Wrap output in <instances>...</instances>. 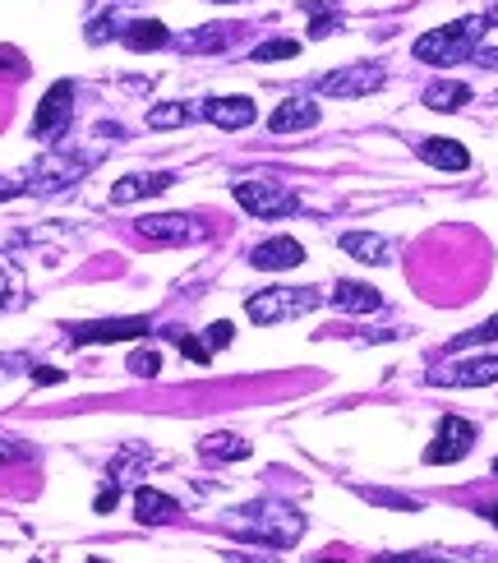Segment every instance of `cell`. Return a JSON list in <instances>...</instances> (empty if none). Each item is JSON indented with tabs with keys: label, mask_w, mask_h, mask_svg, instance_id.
<instances>
[{
	"label": "cell",
	"mask_w": 498,
	"mask_h": 563,
	"mask_svg": "<svg viewBox=\"0 0 498 563\" xmlns=\"http://www.w3.org/2000/svg\"><path fill=\"white\" fill-rule=\"evenodd\" d=\"M231 517V531L249 545H268V550H291L300 536H305V517L291 504H277V499H259V504L236 508Z\"/></svg>",
	"instance_id": "cell-1"
},
{
	"label": "cell",
	"mask_w": 498,
	"mask_h": 563,
	"mask_svg": "<svg viewBox=\"0 0 498 563\" xmlns=\"http://www.w3.org/2000/svg\"><path fill=\"white\" fill-rule=\"evenodd\" d=\"M489 33V19L485 14H466L457 24H443L434 33H425L415 42V60L420 65H462L480 51V37Z\"/></svg>",
	"instance_id": "cell-2"
},
{
	"label": "cell",
	"mask_w": 498,
	"mask_h": 563,
	"mask_svg": "<svg viewBox=\"0 0 498 563\" xmlns=\"http://www.w3.org/2000/svg\"><path fill=\"white\" fill-rule=\"evenodd\" d=\"M102 162V153H74V148H47V153L37 157L33 167H28L24 176V190L33 194H60L70 190V185H79L88 171Z\"/></svg>",
	"instance_id": "cell-3"
},
{
	"label": "cell",
	"mask_w": 498,
	"mask_h": 563,
	"mask_svg": "<svg viewBox=\"0 0 498 563\" xmlns=\"http://www.w3.org/2000/svg\"><path fill=\"white\" fill-rule=\"evenodd\" d=\"M319 305H323L319 287H268L245 300V314L254 324H286V319H300V314L319 310Z\"/></svg>",
	"instance_id": "cell-4"
},
{
	"label": "cell",
	"mask_w": 498,
	"mask_h": 563,
	"mask_svg": "<svg viewBox=\"0 0 498 563\" xmlns=\"http://www.w3.org/2000/svg\"><path fill=\"white\" fill-rule=\"evenodd\" d=\"M236 204L259 222H277V217H291L300 208L296 190H286L277 180H240L236 185Z\"/></svg>",
	"instance_id": "cell-5"
},
{
	"label": "cell",
	"mask_w": 498,
	"mask_h": 563,
	"mask_svg": "<svg viewBox=\"0 0 498 563\" xmlns=\"http://www.w3.org/2000/svg\"><path fill=\"white\" fill-rule=\"evenodd\" d=\"M70 116H74V84H70V79H60V84L47 88L42 107H37L33 139H42V144H56L60 134L70 130Z\"/></svg>",
	"instance_id": "cell-6"
},
{
	"label": "cell",
	"mask_w": 498,
	"mask_h": 563,
	"mask_svg": "<svg viewBox=\"0 0 498 563\" xmlns=\"http://www.w3.org/2000/svg\"><path fill=\"white\" fill-rule=\"evenodd\" d=\"M471 448H475V425H471V420L443 416L439 420V434H434V444L425 448V462H429V467H452V462H462Z\"/></svg>",
	"instance_id": "cell-7"
},
{
	"label": "cell",
	"mask_w": 498,
	"mask_h": 563,
	"mask_svg": "<svg viewBox=\"0 0 498 563\" xmlns=\"http://www.w3.org/2000/svg\"><path fill=\"white\" fill-rule=\"evenodd\" d=\"M383 84H388L383 65L365 60V65H346V70L323 74V79H319V93H323V97H369V93H379Z\"/></svg>",
	"instance_id": "cell-8"
},
{
	"label": "cell",
	"mask_w": 498,
	"mask_h": 563,
	"mask_svg": "<svg viewBox=\"0 0 498 563\" xmlns=\"http://www.w3.org/2000/svg\"><path fill=\"white\" fill-rule=\"evenodd\" d=\"M153 328L148 314H134V319H97V324H74L70 328V342L74 347H107V342H134Z\"/></svg>",
	"instance_id": "cell-9"
},
{
	"label": "cell",
	"mask_w": 498,
	"mask_h": 563,
	"mask_svg": "<svg viewBox=\"0 0 498 563\" xmlns=\"http://www.w3.org/2000/svg\"><path fill=\"white\" fill-rule=\"evenodd\" d=\"M134 227H139L143 240H157V245H194V240L208 236V231L185 213H148V217H139Z\"/></svg>",
	"instance_id": "cell-10"
},
{
	"label": "cell",
	"mask_w": 498,
	"mask_h": 563,
	"mask_svg": "<svg viewBox=\"0 0 498 563\" xmlns=\"http://www.w3.org/2000/svg\"><path fill=\"white\" fill-rule=\"evenodd\" d=\"M434 388H485L498 384V356H475V360H457V365H443V370L429 374Z\"/></svg>",
	"instance_id": "cell-11"
},
{
	"label": "cell",
	"mask_w": 498,
	"mask_h": 563,
	"mask_svg": "<svg viewBox=\"0 0 498 563\" xmlns=\"http://www.w3.org/2000/svg\"><path fill=\"white\" fill-rule=\"evenodd\" d=\"M300 264H305V245L291 236H273L249 250V268H259V273H286V268H300Z\"/></svg>",
	"instance_id": "cell-12"
},
{
	"label": "cell",
	"mask_w": 498,
	"mask_h": 563,
	"mask_svg": "<svg viewBox=\"0 0 498 563\" xmlns=\"http://www.w3.org/2000/svg\"><path fill=\"white\" fill-rule=\"evenodd\" d=\"M176 176L171 171H134V176H120L111 185V204H139V199H153V194L171 190Z\"/></svg>",
	"instance_id": "cell-13"
},
{
	"label": "cell",
	"mask_w": 498,
	"mask_h": 563,
	"mask_svg": "<svg viewBox=\"0 0 498 563\" xmlns=\"http://www.w3.org/2000/svg\"><path fill=\"white\" fill-rule=\"evenodd\" d=\"M319 102L314 97H286L282 107L268 116V125H273V134H300V130H314L319 125Z\"/></svg>",
	"instance_id": "cell-14"
},
{
	"label": "cell",
	"mask_w": 498,
	"mask_h": 563,
	"mask_svg": "<svg viewBox=\"0 0 498 563\" xmlns=\"http://www.w3.org/2000/svg\"><path fill=\"white\" fill-rule=\"evenodd\" d=\"M203 120H213L217 130H249L254 125V102L249 97H208Z\"/></svg>",
	"instance_id": "cell-15"
},
{
	"label": "cell",
	"mask_w": 498,
	"mask_h": 563,
	"mask_svg": "<svg viewBox=\"0 0 498 563\" xmlns=\"http://www.w3.org/2000/svg\"><path fill=\"white\" fill-rule=\"evenodd\" d=\"M134 517H139L143 527H162V522H176L180 517V504L171 494L153 490V485H139L134 490Z\"/></svg>",
	"instance_id": "cell-16"
},
{
	"label": "cell",
	"mask_w": 498,
	"mask_h": 563,
	"mask_svg": "<svg viewBox=\"0 0 498 563\" xmlns=\"http://www.w3.org/2000/svg\"><path fill=\"white\" fill-rule=\"evenodd\" d=\"M240 33H245L240 24H208V28H194V33L176 37V47L190 51V56H203V51H226V47H236Z\"/></svg>",
	"instance_id": "cell-17"
},
{
	"label": "cell",
	"mask_w": 498,
	"mask_h": 563,
	"mask_svg": "<svg viewBox=\"0 0 498 563\" xmlns=\"http://www.w3.org/2000/svg\"><path fill=\"white\" fill-rule=\"evenodd\" d=\"M332 305L342 314H379L383 310V296L369 282H351V277H342L337 287H332Z\"/></svg>",
	"instance_id": "cell-18"
},
{
	"label": "cell",
	"mask_w": 498,
	"mask_h": 563,
	"mask_svg": "<svg viewBox=\"0 0 498 563\" xmlns=\"http://www.w3.org/2000/svg\"><path fill=\"white\" fill-rule=\"evenodd\" d=\"M342 250L351 254V259H360V264H369V268L392 264V240L379 236V231H346Z\"/></svg>",
	"instance_id": "cell-19"
},
{
	"label": "cell",
	"mask_w": 498,
	"mask_h": 563,
	"mask_svg": "<svg viewBox=\"0 0 498 563\" xmlns=\"http://www.w3.org/2000/svg\"><path fill=\"white\" fill-rule=\"evenodd\" d=\"M420 162H429V167H439V171H466L471 167V153L457 139H425L420 144Z\"/></svg>",
	"instance_id": "cell-20"
},
{
	"label": "cell",
	"mask_w": 498,
	"mask_h": 563,
	"mask_svg": "<svg viewBox=\"0 0 498 563\" xmlns=\"http://www.w3.org/2000/svg\"><path fill=\"white\" fill-rule=\"evenodd\" d=\"M125 47L130 51H162L171 47V33H166V24H157V19H134V24H125Z\"/></svg>",
	"instance_id": "cell-21"
},
{
	"label": "cell",
	"mask_w": 498,
	"mask_h": 563,
	"mask_svg": "<svg viewBox=\"0 0 498 563\" xmlns=\"http://www.w3.org/2000/svg\"><path fill=\"white\" fill-rule=\"evenodd\" d=\"M466 102H471V84H462V79H439V84L425 88L429 111H462Z\"/></svg>",
	"instance_id": "cell-22"
},
{
	"label": "cell",
	"mask_w": 498,
	"mask_h": 563,
	"mask_svg": "<svg viewBox=\"0 0 498 563\" xmlns=\"http://www.w3.org/2000/svg\"><path fill=\"white\" fill-rule=\"evenodd\" d=\"M190 120H203V102L199 107H190V102H157L148 111V130H180Z\"/></svg>",
	"instance_id": "cell-23"
},
{
	"label": "cell",
	"mask_w": 498,
	"mask_h": 563,
	"mask_svg": "<svg viewBox=\"0 0 498 563\" xmlns=\"http://www.w3.org/2000/svg\"><path fill=\"white\" fill-rule=\"evenodd\" d=\"M199 448L208 462H240V457H249V444L240 434H208Z\"/></svg>",
	"instance_id": "cell-24"
},
{
	"label": "cell",
	"mask_w": 498,
	"mask_h": 563,
	"mask_svg": "<svg viewBox=\"0 0 498 563\" xmlns=\"http://www.w3.org/2000/svg\"><path fill=\"white\" fill-rule=\"evenodd\" d=\"M291 56H300L296 37H273V42H259V47L249 51V60H259V65H268V60H291Z\"/></svg>",
	"instance_id": "cell-25"
},
{
	"label": "cell",
	"mask_w": 498,
	"mask_h": 563,
	"mask_svg": "<svg viewBox=\"0 0 498 563\" xmlns=\"http://www.w3.org/2000/svg\"><path fill=\"white\" fill-rule=\"evenodd\" d=\"M346 19H342V10H332L328 0H323L319 10H314V5H309V37H328V33H337V28H342Z\"/></svg>",
	"instance_id": "cell-26"
},
{
	"label": "cell",
	"mask_w": 498,
	"mask_h": 563,
	"mask_svg": "<svg viewBox=\"0 0 498 563\" xmlns=\"http://www.w3.org/2000/svg\"><path fill=\"white\" fill-rule=\"evenodd\" d=\"M498 337V314L489 319V324H480V328H471V333H462V337H452L448 342V351H466V347H480V342H494Z\"/></svg>",
	"instance_id": "cell-27"
},
{
	"label": "cell",
	"mask_w": 498,
	"mask_h": 563,
	"mask_svg": "<svg viewBox=\"0 0 498 563\" xmlns=\"http://www.w3.org/2000/svg\"><path fill=\"white\" fill-rule=\"evenodd\" d=\"M130 370L139 374V379H153V374L162 370V356H157V351H148V347H143V351H134V356H130Z\"/></svg>",
	"instance_id": "cell-28"
},
{
	"label": "cell",
	"mask_w": 498,
	"mask_h": 563,
	"mask_svg": "<svg viewBox=\"0 0 498 563\" xmlns=\"http://www.w3.org/2000/svg\"><path fill=\"white\" fill-rule=\"evenodd\" d=\"M369 504H383V508H406V513H415L420 508V499H406V494H388V490H365Z\"/></svg>",
	"instance_id": "cell-29"
},
{
	"label": "cell",
	"mask_w": 498,
	"mask_h": 563,
	"mask_svg": "<svg viewBox=\"0 0 498 563\" xmlns=\"http://www.w3.org/2000/svg\"><path fill=\"white\" fill-rule=\"evenodd\" d=\"M176 342H180V351H185L194 365H208V360H213V347H208V342H199V337H185V333H180Z\"/></svg>",
	"instance_id": "cell-30"
},
{
	"label": "cell",
	"mask_w": 498,
	"mask_h": 563,
	"mask_svg": "<svg viewBox=\"0 0 498 563\" xmlns=\"http://www.w3.org/2000/svg\"><path fill=\"white\" fill-rule=\"evenodd\" d=\"M111 28H116V19H111V14H102V19H93V24H88V42H107V37H111Z\"/></svg>",
	"instance_id": "cell-31"
},
{
	"label": "cell",
	"mask_w": 498,
	"mask_h": 563,
	"mask_svg": "<svg viewBox=\"0 0 498 563\" xmlns=\"http://www.w3.org/2000/svg\"><path fill=\"white\" fill-rule=\"evenodd\" d=\"M379 563H448V559H439V554H383Z\"/></svg>",
	"instance_id": "cell-32"
},
{
	"label": "cell",
	"mask_w": 498,
	"mask_h": 563,
	"mask_svg": "<svg viewBox=\"0 0 498 563\" xmlns=\"http://www.w3.org/2000/svg\"><path fill=\"white\" fill-rule=\"evenodd\" d=\"M231 337H236V328H231V324H213V328H208V347H226V342H231Z\"/></svg>",
	"instance_id": "cell-33"
},
{
	"label": "cell",
	"mask_w": 498,
	"mask_h": 563,
	"mask_svg": "<svg viewBox=\"0 0 498 563\" xmlns=\"http://www.w3.org/2000/svg\"><path fill=\"white\" fill-rule=\"evenodd\" d=\"M471 60L475 65H485V70H498V47H480Z\"/></svg>",
	"instance_id": "cell-34"
},
{
	"label": "cell",
	"mask_w": 498,
	"mask_h": 563,
	"mask_svg": "<svg viewBox=\"0 0 498 563\" xmlns=\"http://www.w3.org/2000/svg\"><path fill=\"white\" fill-rule=\"evenodd\" d=\"M33 379H37V384H60V379H65V370H51V365H37V370H33Z\"/></svg>",
	"instance_id": "cell-35"
},
{
	"label": "cell",
	"mask_w": 498,
	"mask_h": 563,
	"mask_svg": "<svg viewBox=\"0 0 498 563\" xmlns=\"http://www.w3.org/2000/svg\"><path fill=\"white\" fill-rule=\"evenodd\" d=\"M24 453V448L19 444H10V439H0V462H14V457Z\"/></svg>",
	"instance_id": "cell-36"
},
{
	"label": "cell",
	"mask_w": 498,
	"mask_h": 563,
	"mask_svg": "<svg viewBox=\"0 0 498 563\" xmlns=\"http://www.w3.org/2000/svg\"><path fill=\"white\" fill-rule=\"evenodd\" d=\"M14 194H24V185H14V180H0V204H5V199H14Z\"/></svg>",
	"instance_id": "cell-37"
},
{
	"label": "cell",
	"mask_w": 498,
	"mask_h": 563,
	"mask_svg": "<svg viewBox=\"0 0 498 563\" xmlns=\"http://www.w3.org/2000/svg\"><path fill=\"white\" fill-rule=\"evenodd\" d=\"M5 291H10V268H5V259H0V300H5Z\"/></svg>",
	"instance_id": "cell-38"
},
{
	"label": "cell",
	"mask_w": 498,
	"mask_h": 563,
	"mask_svg": "<svg viewBox=\"0 0 498 563\" xmlns=\"http://www.w3.org/2000/svg\"><path fill=\"white\" fill-rule=\"evenodd\" d=\"M226 563H282V559H240V554H226Z\"/></svg>",
	"instance_id": "cell-39"
},
{
	"label": "cell",
	"mask_w": 498,
	"mask_h": 563,
	"mask_svg": "<svg viewBox=\"0 0 498 563\" xmlns=\"http://www.w3.org/2000/svg\"><path fill=\"white\" fill-rule=\"evenodd\" d=\"M485 19H489V28H494V24H498V5H494V10H489V14H485Z\"/></svg>",
	"instance_id": "cell-40"
},
{
	"label": "cell",
	"mask_w": 498,
	"mask_h": 563,
	"mask_svg": "<svg viewBox=\"0 0 498 563\" xmlns=\"http://www.w3.org/2000/svg\"><path fill=\"white\" fill-rule=\"evenodd\" d=\"M485 517H489V522H494V527H498V508H489V513H485Z\"/></svg>",
	"instance_id": "cell-41"
},
{
	"label": "cell",
	"mask_w": 498,
	"mask_h": 563,
	"mask_svg": "<svg viewBox=\"0 0 498 563\" xmlns=\"http://www.w3.org/2000/svg\"><path fill=\"white\" fill-rule=\"evenodd\" d=\"M213 5H236V0H213Z\"/></svg>",
	"instance_id": "cell-42"
},
{
	"label": "cell",
	"mask_w": 498,
	"mask_h": 563,
	"mask_svg": "<svg viewBox=\"0 0 498 563\" xmlns=\"http://www.w3.org/2000/svg\"><path fill=\"white\" fill-rule=\"evenodd\" d=\"M88 563H102V559H88Z\"/></svg>",
	"instance_id": "cell-43"
}]
</instances>
